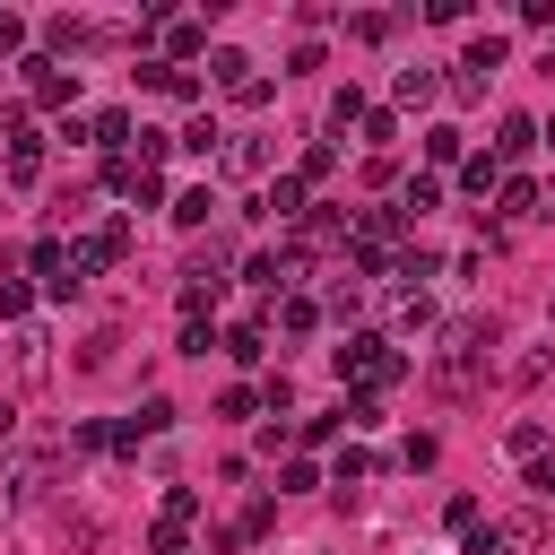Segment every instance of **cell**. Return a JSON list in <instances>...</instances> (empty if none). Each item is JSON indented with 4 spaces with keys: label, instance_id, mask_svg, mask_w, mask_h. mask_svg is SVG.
Instances as JSON below:
<instances>
[{
    "label": "cell",
    "instance_id": "1",
    "mask_svg": "<svg viewBox=\"0 0 555 555\" xmlns=\"http://www.w3.org/2000/svg\"><path fill=\"white\" fill-rule=\"evenodd\" d=\"M503 330H494V312H468V321H451L442 330V356H434V399H468L477 390V364H486V347H494Z\"/></svg>",
    "mask_w": 555,
    "mask_h": 555
},
{
    "label": "cell",
    "instance_id": "2",
    "mask_svg": "<svg viewBox=\"0 0 555 555\" xmlns=\"http://www.w3.org/2000/svg\"><path fill=\"white\" fill-rule=\"evenodd\" d=\"M338 373H347V382H364V390H390L408 364H399L382 338H347V347H338Z\"/></svg>",
    "mask_w": 555,
    "mask_h": 555
},
{
    "label": "cell",
    "instance_id": "3",
    "mask_svg": "<svg viewBox=\"0 0 555 555\" xmlns=\"http://www.w3.org/2000/svg\"><path fill=\"white\" fill-rule=\"evenodd\" d=\"M191 520H199V494H191V486H165V512H156L147 546H156V555H191Z\"/></svg>",
    "mask_w": 555,
    "mask_h": 555
},
{
    "label": "cell",
    "instance_id": "4",
    "mask_svg": "<svg viewBox=\"0 0 555 555\" xmlns=\"http://www.w3.org/2000/svg\"><path fill=\"white\" fill-rule=\"evenodd\" d=\"M217 295H225V251L208 243V251H191V269H182V312L199 321V312H208Z\"/></svg>",
    "mask_w": 555,
    "mask_h": 555
},
{
    "label": "cell",
    "instance_id": "5",
    "mask_svg": "<svg viewBox=\"0 0 555 555\" xmlns=\"http://www.w3.org/2000/svg\"><path fill=\"white\" fill-rule=\"evenodd\" d=\"M43 477H52V451H35V460H0V520H17V512L35 503Z\"/></svg>",
    "mask_w": 555,
    "mask_h": 555
},
{
    "label": "cell",
    "instance_id": "6",
    "mask_svg": "<svg viewBox=\"0 0 555 555\" xmlns=\"http://www.w3.org/2000/svg\"><path fill=\"white\" fill-rule=\"evenodd\" d=\"M494 546H503V555H538V546H546V512H538V503H529V512H503V520H494Z\"/></svg>",
    "mask_w": 555,
    "mask_h": 555
},
{
    "label": "cell",
    "instance_id": "7",
    "mask_svg": "<svg viewBox=\"0 0 555 555\" xmlns=\"http://www.w3.org/2000/svg\"><path fill=\"white\" fill-rule=\"evenodd\" d=\"M347 234H356V225H347L338 208H304V217H295V251H330V243H347Z\"/></svg>",
    "mask_w": 555,
    "mask_h": 555
},
{
    "label": "cell",
    "instance_id": "8",
    "mask_svg": "<svg viewBox=\"0 0 555 555\" xmlns=\"http://www.w3.org/2000/svg\"><path fill=\"white\" fill-rule=\"evenodd\" d=\"M26 95H35V104H69V95H78V69H61V61H26Z\"/></svg>",
    "mask_w": 555,
    "mask_h": 555
},
{
    "label": "cell",
    "instance_id": "9",
    "mask_svg": "<svg viewBox=\"0 0 555 555\" xmlns=\"http://www.w3.org/2000/svg\"><path fill=\"white\" fill-rule=\"evenodd\" d=\"M442 520H451V538H460V546H477V555H486V546H494V520H486V512H477V503H468V494H460V503H451V512H442Z\"/></svg>",
    "mask_w": 555,
    "mask_h": 555
},
{
    "label": "cell",
    "instance_id": "10",
    "mask_svg": "<svg viewBox=\"0 0 555 555\" xmlns=\"http://www.w3.org/2000/svg\"><path fill=\"white\" fill-rule=\"evenodd\" d=\"M494 69H503V35H468V52H460V78H477V87H486Z\"/></svg>",
    "mask_w": 555,
    "mask_h": 555
},
{
    "label": "cell",
    "instance_id": "11",
    "mask_svg": "<svg viewBox=\"0 0 555 555\" xmlns=\"http://www.w3.org/2000/svg\"><path fill=\"white\" fill-rule=\"evenodd\" d=\"M529 147H538V121H529V113H503V121H494V156L512 165V156H529Z\"/></svg>",
    "mask_w": 555,
    "mask_h": 555
},
{
    "label": "cell",
    "instance_id": "12",
    "mask_svg": "<svg viewBox=\"0 0 555 555\" xmlns=\"http://www.w3.org/2000/svg\"><path fill=\"white\" fill-rule=\"evenodd\" d=\"M304 208H312V199H304V182H295V173H278V182L260 191V217H286V225H295Z\"/></svg>",
    "mask_w": 555,
    "mask_h": 555
},
{
    "label": "cell",
    "instance_id": "13",
    "mask_svg": "<svg viewBox=\"0 0 555 555\" xmlns=\"http://www.w3.org/2000/svg\"><path fill=\"white\" fill-rule=\"evenodd\" d=\"M208 78H217V87L234 95V87H251V61H243L234 43H217V52H208Z\"/></svg>",
    "mask_w": 555,
    "mask_h": 555
},
{
    "label": "cell",
    "instance_id": "14",
    "mask_svg": "<svg viewBox=\"0 0 555 555\" xmlns=\"http://www.w3.org/2000/svg\"><path fill=\"white\" fill-rule=\"evenodd\" d=\"M147 87H156L165 104H191V95H199V78H191V69H173V61H156V69H147Z\"/></svg>",
    "mask_w": 555,
    "mask_h": 555
},
{
    "label": "cell",
    "instance_id": "15",
    "mask_svg": "<svg viewBox=\"0 0 555 555\" xmlns=\"http://www.w3.org/2000/svg\"><path fill=\"white\" fill-rule=\"evenodd\" d=\"M87 139H95V147H113V156H121V147H130V113H121V104H104V113H95V121H87Z\"/></svg>",
    "mask_w": 555,
    "mask_h": 555
},
{
    "label": "cell",
    "instance_id": "16",
    "mask_svg": "<svg viewBox=\"0 0 555 555\" xmlns=\"http://www.w3.org/2000/svg\"><path fill=\"white\" fill-rule=\"evenodd\" d=\"M460 182H468L477 199H494V191H503V156H494V147H486V156H468V165H460Z\"/></svg>",
    "mask_w": 555,
    "mask_h": 555
},
{
    "label": "cell",
    "instance_id": "17",
    "mask_svg": "<svg viewBox=\"0 0 555 555\" xmlns=\"http://www.w3.org/2000/svg\"><path fill=\"white\" fill-rule=\"evenodd\" d=\"M390 95H399V104H434V95H442V78H434V69H399V78H390Z\"/></svg>",
    "mask_w": 555,
    "mask_h": 555
},
{
    "label": "cell",
    "instance_id": "18",
    "mask_svg": "<svg viewBox=\"0 0 555 555\" xmlns=\"http://www.w3.org/2000/svg\"><path fill=\"white\" fill-rule=\"evenodd\" d=\"M173 147H191V156H217V147H225V130L199 113V121H182V130H173Z\"/></svg>",
    "mask_w": 555,
    "mask_h": 555
},
{
    "label": "cell",
    "instance_id": "19",
    "mask_svg": "<svg viewBox=\"0 0 555 555\" xmlns=\"http://www.w3.org/2000/svg\"><path fill=\"white\" fill-rule=\"evenodd\" d=\"M399 208H408V217L442 208V182H434V173H408V182H399Z\"/></svg>",
    "mask_w": 555,
    "mask_h": 555
},
{
    "label": "cell",
    "instance_id": "20",
    "mask_svg": "<svg viewBox=\"0 0 555 555\" xmlns=\"http://www.w3.org/2000/svg\"><path fill=\"white\" fill-rule=\"evenodd\" d=\"M494 208H503V217H538V182H520V173H503V191H494Z\"/></svg>",
    "mask_w": 555,
    "mask_h": 555
},
{
    "label": "cell",
    "instance_id": "21",
    "mask_svg": "<svg viewBox=\"0 0 555 555\" xmlns=\"http://www.w3.org/2000/svg\"><path fill=\"white\" fill-rule=\"evenodd\" d=\"M208 217H217V191H208V182H191V191L173 199V225H208Z\"/></svg>",
    "mask_w": 555,
    "mask_h": 555
},
{
    "label": "cell",
    "instance_id": "22",
    "mask_svg": "<svg viewBox=\"0 0 555 555\" xmlns=\"http://www.w3.org/2000/svg\"><path fill=\"white\" fill-rule=\"evenodd\" d=\"M278 321H286V338H312V330H321V304H312V295H286Z\"/></svg>",
    "mask_w": 555,
    "mask_h": 555
},
{
    "label": "cell",
    "instance_id": "23",
    "mask_svg": "<svg viewBox=\"0 0 555 555\" xmlns=\"http://www.w3.org/2000/svg\"><path fill=\"white\" fill-rule=\"evenodd\" d=\"M225 356H234V364H260V356H269V330H260V321L225 330Z\"/></svg>",
    "mask_w": 555,
    "mask_h": 555
},
{
    "label": "cell",
    "instance_id": "24",
    "mask_svg": "<svg viewBox=\"0 0 555 555\" xmlns=\"http://www.w3.org/2000/svg\"><path fill=\"white\" fill-rule=\"evenodd\" d=\"M43 347H52V338H43L35 321H26V330H17V373H26V382H43V364H52Z\"/></svg>",
    "mask_w": 555,
    "mask_h": 555
},
{
    "label": "cell",
    "instance_id": "25",
    "mask_svg": "<svg viewBox=\"0 0 555 555\" xmlns=\"http://www.w3.org/2000/svg\"><path fill=\"white\" fill-rule=\"evenodd\" d=\"M43 173V139H9V182H35Z\"/></svg>",
    "mask_w": 555,
    "mask_h": 555
},
{
    "label": "cell",
    "instance_id": "26",
    "mask_svg": "<svg viewBox=\"0 0 555 555\" xmlns=\"http://www.w3.org/2000/svg\"><path fill=\"white\" fill-rule=\"evenodd\" d=\"M503 442H512V460H546V425H538V416H520Z\"/></svg>",
    "mask_w": 555,
    "mask_h": 555
},
{
    "label": "cell",
    "instance_id": "27",
    "mask_svg": "<svg viewBox=\"0 0 555 555\" xmlns=\"http://www.w3.org/2000/svg\"><path fill=\"white\" fill-rule=\"evenodd\" d=\"M364 113H373V104H364V95H356V87H338V95H330V130H356V121H364Z\"/></svg>",
    "mask_w": 555,
    "mask_h": 555
},
{
    "label": "cell",
    "instance_id": "28",
    "mask_svg": "<svg viewBox=\"0 0 555 555\" xmlns=\"http://www.w3.org/2000/svg\"><path fill=\"white\" fill-rule=\"evenodd\" d=\"M425 156H434V165H460V130L434 121V130H425Z\"/></svg>",
    "mask_w": 555,
    "mask_h": 555
},
{
    "label": "cell",
    "instance_id": "29",
    "mask_svg": "<svg viewBox=\"0 0 555 555\" xmlns=\"http://www.w3.org/2000/svg\"><path fill=\"white\" fill-rule=\"evenodd\" d=\"M113 347H121V338H113V330H95V338L78 347V373H104V364H113Z\"/></svg>",
    "mask_w": 555,
    "mask_h": 555
},
{
    "label": "cell",
    "instance_id": "30",
    "mask_svg": "<svg viewBox=\"0 0 555 555\" xmlns=\"http://www.w3.org/2000/svg\"><path fill=\"white\" fill-rule=\"evenodd\" d=\"M356 130H364V147H390V139H399V113H364Z\"/></svg>",
    "mask_w": 555,
    "mask_h": 555
},
{
    "label": "cell",
    "instance_id": "31",
    "mask_svg": "<svg viewBox=\"0 0 555 555\" xmlns=\"http://www.w3.org/2000/svg\"><path fill=\"white\" fill-rule=\"evenodd\" d=\"M225 165H234V173H260V165H269V147H260V139H234V147H225Z\"/></svg>",
    "mask_w": 555,
    "mask_h": 555
},
{
    "label": "cell",
    "instance_id": "32",
    "mask_svg": "<svg viewBox=\"0 0 555 555\" xmlns=\"http://www.w3.org/2000/svg\"><path fill=\"white\" fill-rule=\"evenodd\" d=\"M130 199H139V208H156V199H165V173H156V165H139V173H130Z\"/></svg>",
    "mask_w": 555,
    "mask_h": 555
},
{
    "label": "cell",
    "instance_id": "33",
    "mask_svg": "<svg viewBox=\"0 0 555 555\" xmlns=\"http://www.w3.org/2000/svg\"><path fill=\"white\" fill-rule=\"evenodd\" d=\"M538 373H546V347H520V356H512V390H529Z\"/></svg>",
    "mask_w": 555,
    "mask_h": 555
},
{
    "label": "cell",
    "instance_id": "34",
    "mask_svg": "<svg viewBox=\"0 0 555 555\" xmlns=\"http://www.w3.org/2000/svg\"><path fill=\"white\" fill-rule=\"evenodd\" d=\"M312 486H321L312 460H286V468H278V494H312Z\"/></svg>",
    "mask_w": 555,
    "mask_h": 555
},
{
    "label": "cell",
    "instance_id": "35",
    "mask_svg": "<svg viewBox=\"0 0 555 555\" xmlns=\"http://www.w3.org/2000/svg\"><path fill=\"white\" fill-rule=\"evenodd\" d=\"M330 165H338V156H330V147H304V165H295V182H304V191H312V182H321V173H330Z\"/></svg>",
    "mask_w": 555,
    "mask_h": 555
},
{
    "label": "cell",
    "instance_id": "36",
    "mask_svg": "<svg viewBox=\"0 0 555 555\" xmlns=\"http://www.w3.org/2000/svg\"><path fill=\"white\" fill-rule=\"evenodd\" d=\"M356 304H364V286H356V278H338V286H330V312H338V321H356Z\"/></svg>",
    "mask_w": 555,
    "mask_h": 555
},
{
    "label": "cell",
    "instance_id": "37",
    "mask_svg": "<svg viewBox=\"0 0 555 555\" xmlns=\"http://www.w3.org/2000/svg\"><path fill=\"white\" fill-rule=\"evenodd\" d=\"M425 321H434V304H425V295L408 286V295H399V330H425Z\"/></svg>",
    "mask_w": 555,
    "mask_h": 555
},
{
    "label": "cell",
    "instance_id": "38",
    "mask_svg": "<svg viewBox=\"0 0 555 555\" xmlns=\"http://www.w3.org/2000/svg\"><path fill=\"white\" fill-rule=\"evenodd\" d=\"M364 477H373V460H364V451H338V486H347V494H356V486H364Z\"/></svg>",
    "mask_w": 555,
    "mask_h": 555
},
{
    "label": "cell",
    "instance_id": "39",
    "mask_svg": "<svg viewBox=\"0 0 555 555\" xmlns=\"http://www.w3.org/2000/svg\"><path fill=\"white\" fill-rule=\"evenodd\" d=\"M529 486H538V503H555V451H546V460H529Z\"/></svg>",
    "mask_w": 555,
    "mask_h": 555
},
{
    "label": "cell",
    "instance_id": "40",
    "mask_svg": "<svg viewBox=\"0 0 555 555\" xmlns=\"http://www.w3.org/2000/svg\"><path fill=\"white\" fill-rule=\"evenodd\" d=\"M17 43H26V17H17V9H0V52H17Z\"/></svg>",
    "mask_w": 555,
    "mask_h": 555
},
{
    "label": "cell",
    "instance_id": "41",
    "mask_svg": "<svg viewBox=\"0 0 555 555\" xmlns=\"http://www.w3.org/2000/svg\"><path fill=\"white\" fill-rule=\"evenodd\" d=\"M9 442H17V408L0 399V451H9Z\"/></svg>",
    "mask_w": 555,
    "mask_h": 555
},
{
    "label": "cell",
    "instance_id": "42",
    "mask_svg": "<svg viewBox=\"0 0 555 555\" xmlns=\"http://www.w3.org/2000/svg\"><path fill=\"white\" fill-rule=\"evenodd\" d=\"M538 147H555V113H546V121H538Z\"/></svg>",
    "mask_w": 555,
    "mask_h": 555
},
{
    "label": "cell",
    "instance_id": "43",
    "mask_svg": "<svg viewBox=\"0 0 555 555\" xmlns=\"http://www.w3.org/2000/svg\"><path fill=\"white\" fill-rule=\"evenodd\" d=\"M546 69H555V43H546Z\"/></svg>",
    "mask_w": 555,
    "mask_h": 555
}]
</instances>
